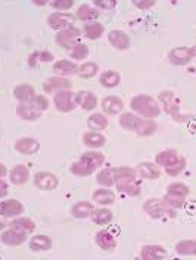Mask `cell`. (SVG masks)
Here are the masks:
<instances>
[{
    "label": "cell",
    "instance_id": "cell-1",
    "mask_svg": "<svg viewBox=\"0 0 196 260\" xmlns=\"http://www.w3.org/2000/svg\"><path fill=\"white\" fill-rule=\"evenodd\" d=\"M119 126L125 130H131L139 136H152L158 130V125L151 119H140L133 113H125L119 117Z\"/></svg>",
    "mask_w": 196,
    "mask_h": 260
},
{
    "label": "cell",
    "instance_id": "cell-2",
    "mask_svg": "<svg viewBox=\"0 0 196 260\" xmlns=\"http://www.w3.org/2000/svg\"><path fill=\"white\" fill-rule=\"evenodd\" d=\"M136 173L131 167H115V185L119 192H125L131 197L140 194V186L136 183Z\"/></svg>",
    "mask_w": 196,
    "mask_h": 260
},
{
    "label": "cell",
    "instance_id": "cell-3",
    "mask_svg": "<svg viewBox=\"0 0 196 260\" xmlns=\"http://www.w3.org/2000/svg\"><path fill=\"white\" fill-rule=\"evenodd\" d=\"M105 163V157L100 152H86L81 155L79 161L73 163L71 173L76 176H89L98 167H100Z\"/></svg>",
    "mask_w": 196,
    "mask_h": 260
},
{
    "label": "cell",
    "instance_id": "cell-4",
    "mask_svg": "<svg viewBox=\"0 0 196 260\" xmlns=\"http://www.w3.org/2000/svg\"><path fill=\"white\" fill-rule=\"evenodd\" d=\"M130 108L137 113L139 116H143L146 119H155L161 114V108L158 105V102L148 96V95H137L130 101Z\"/></svg>",
    "mask_w": 196,
    "mask_h": 260
},
{
    "label": "cell",
    "instance_id": "cell-5",
    "mask_svg": "<svg viewBox=\"0 0 196 260\" xmlns=\"http://www.w3.org/2000/svg\"><path fill=\"white\" fill-rule=\"evenodd\" d=\"M145 212L148 213V216L154 217V219H174L177 216L174 209L170 207L164 198H152L149 201L145 203L143 206Z\"/></svg>",
    "mask_w": 196,
    "mask_h": 260
},
{
    "label": "cell",
    "instance_id": "cell-6",
    "mask_svg": "<svg viewBox=\"0 0 196 260\" xmlns=\"http://www.w3.org/2000/svg\"><path fill=\"white\" fill-rule=\"evenodd\" d=\"M159 99L164 105V110L167 114H170L176 122L179 123H183L186 120V117L180 116V102L179 99L176 98V95L170 90H164L159 93Z\"/></svg>",
    "mask_w": 196,
    "mask_h": 260
},
{
    "label": "cell",
    "instance_id": "cell-7",
    "mask_svg": "<svg viewBox=\"0 0 196 260\" xmlns=\"http://www.w3.org/2000/svg\"><path fill=\"white\" fill-rule=\"evenodd\" d=\"M79 39L80 30L73 25V27H70V28H67V30L59 31V33L56 34V37H55V42H56V44H59L61 47L70 49V50H71L76 44L80 43Z\"/></svg>",
    "mask_w": 196,
    "mask_h": 260
},
{
    "label": "cell",
    "instance_id": "cell-8",
    "mask_svg": "<svg viewBox=\"0 0 196 260\" xmlns=\"http://www.w3.org/2000/svg\"><path fill=\"white\" fill-rule=\"evenodd\" d=\"M74 21H76V16H73L71 13H65V12H55V13L49 15V18H47L49 27L53 30H61V31L73 27Z\"/></svg>",
    "mask_w": 196,
    "mask_h": 260
},
{
    "label": "cell",
    "instance_id": "cell-9",
    "mask_svg": "<svg viewBox=\"0 0 196 260\" xmlns=\"http://www.w3.org/2000/svg\"><path fill=\"white\" fill-rule=\"evenodd\" d=\"M74 99H76V95L71 90H64V92L55 95V99H53L55 108L61 113H71L76 108Z\"/></svg>",
    "mask_w": 196,
    "mask_h": 260
},
{
    "label": "cell",
    "instance_id": "cell-10",
    "mask_svg": "<svg viewBox=\"0 0 196 260\" xmlns=\"http://www.w3.org/2000/svg\"><path fill=\"white\" fill-rule=\"evenodd\" d=\"M73 87V82L67 77H49L44 82V92L49 95H58L64 90H70Z\"/></svg>",
    "mask_w": 196,
    "mask_h": 260
},
{
    "label": "cell",
    "instance_id": "cell-11",
    "mask_svg": "<svg viewBox=\"0 0 196 260\" xmlns=\"http://www.w3.org/2000/svg\"><path fill=\"white\" fill-rule=\"evenodd\" d=\"M168 58H170V62L174 65H186L192 61L194 52H192V49H189L186 46H180V47L173 49L170 52Z\"/></svg>",
    "mask_w": 196,
    "mask_h": 260
},
{
    "label": "cell",
    "instance_id": "cell-12",
    "mask_svg": "<svg viewBox=\"0 0 196 260\" xmlns=\"http://www.w3.org/2000/svg\"><path fill=\"white\" fill-rule=\"evenodd\" d=\"M27 241V232L19 231L16 228H10L1 232V243L4 246H21Z\"/></svg>",
    "mask_w": 196,
    "mask_h": 260
},
{
    "label": "cell",
    "instance_id": "cell-13",
    "mask_svg": "<svg viewBox=\"0 0 196 260\" xmlns=\"http://www.w3.org/2000/svg\"><path fill=\"white\" fill-rule=\"evenodd\" d=\"M59 180L53 173L49 172H39L34 174V185L41 191H52L58 186Z\"/></svg>",
    "mask_w": 196,
    "mask_h": 260
},
{
    "label": "cell",
    "instance_id": "cell-14",
    "mask_svg": "<svg viewBox=\"0 0 196 260\" xmlns=\"http://www.w3.org/2000/svg\"><path fill=\"white\" fill-rule=\"evenodd\" d=\"M13 148L24 155H33L40 149V143L33 137H21L15 142Z\"/></svg>",
    "mask_w": 196,
    "mask_h": 260
},
{
    "label": "cell",
    "instance_id": "cell-15",
    "mask_svg": "<svg viewBox=\"0 0 196 260\" xmlns=\"http://www.w3.org/2000/svg\"><path fill=\"white\" fill-rule=\"evenodd\" d=\"M180 158L182 157L176 151L165 149V151H161V152H158L157 155H155V163H157L158 166L164 167V169H170L171 166H174L176 163H179Z\"/></svg>",
    "mask_w": 196,
    "mask_h": 260
},
{
    "label": "cell",
    "instance_id": "cell-16",
    "mask_svg": "<svg viewBox=\"0 0 196 260\" xmlns=\"http://www.w3.org/2000/svg\"><path fill=\"white\" fill-rule=\"evenodd\" d=\"M76 102L84 111H92L98 105V98L89 90H80L79 93H76Z\"/></svg>",
    "mask_w": 196,
    "mask_h": 260
},
{
    "label": "cell",
    "instance_id": "cell-17",
    "mask_svg": "<svg viewBox=\"0 0 196 260\" xmlns=\"http://www.w3.org/2000/svg\"><path fill=\"white\" fill-rule=\"evenodd\" d=\"M0 212H1V216L4 217L19 216L24 212V206L18 200H6V201H1Z\"/></svg>",
    "mask_w": 196,
    "mask_h": 260
},
{
    "label": "cell",
    "instance_id": "cell-18",
    "mask_svg": "<svg viewBox=\"0 0 196 260\" xmlns=\"http://www.w3.org/2000/svg\"><path fill=\"white\" fill-rule=\"evenodd\" d=\"M53 71H55V74H58L59 77H68V76L77 74L79 67H77L73 61L61 59V61L55 62V65H53Z\"/></svg>",
    "mask_w": 196,
    "mask_h": 260
},
{
    "label": "cell",
    "instance_id": "cell-19",
    "mask_svg": "<svg viewBox=\"0 0 196 260\" xmlns=\"http://www.w3.org/2000/svg\"><path fill=\"white\" fill-rule=\"evenodd\" d=\"M108 40H109V43L112 44L115 49H118V50H125V49H128V46H130V39H128V36H127L124 31H121V30H112V31L108 34Z\"/></svg>",
    "mask_w": 196,
    "mask_h": 260
},
{
    "label": "cell",
    "instance_id": "cell-20",
    "mask_svg": "<svg viewBox=\"0 0 196 260\" xmlns=\"http://www.w3.org/2000/svg\"><path fill=\"white\" fill-rule=\"evenodd\" d=\"M16 114L22 119V120H27V122H34L40 119L41 116V111L36 110L34 107H31L28 102H22L16 107Z\"/></svg>",
    "mask_w": 196,
    "mask_h": 260
},
{
    "label": "cell",
    "instance_id": "cell-21",
    "mask_svg": "<svg viewBox=\"0 0 196 260\" xmlns=\"http://www.w3.org/2000/svg\"><path fill=\"white\" fill-rule=\"evenodd\" d=\"M96 244H98L102 250L111 252V250L115 249L117 241H115V238H114V235H112L111 232H108V231H99V232L96 234Z\"/></svg>",
    "mask_w": 196,
    "mask_h": 260
},
{
    "label": "cell",
    "instance_id": "cell-22",
    "mask_svg": "<svg viewBox=\"0 0 196 260\" xmlns=\"http://www.w3.org/2000/svg\"><path fill=\"white\" fill-rule=\"evenodd\" d=\"M122 108H124V102L118 96H108L102 101V110L109 116L119 114Z\"/></svg>",
    "mask_w": 196,
    "mask_h": 260
},
{
    "label": "cell",
    "instance_id": "cell-23",
    "mask_svg": "<svg viewBox=\"0 0 196 260\" xmlns=\"http://www.w3.org/2000/svg\"><path fill=\"white\" fill-rule=\"evenodd\" d=\"M140 258L143 260H155L167 258V252L161 246H145L140 252Z\"/></svg>",
    "mask_w": 196,
    "mask_h": 260
},
{
    "label": "cell",
    "instance_id": "cell-24",
    "mask_svg": "<svg viewBox=\"0 0 196 260\" xmlns=\"http://www.w3.org/2000/svg\"><path fill=\"white\" fill-rule=\"evenodd\" d=\"M136 172L140 174V177L143 179H149V180H155L159 177V167L158 164H154V163H140L136 169Z\"/></svg>",
    "mask_w": 196,
    "mask_h": 260
},
{
    "label": "cell",
    "instance_id": "cell-25",
    "mask_svg": "<svg viewBox=\"0 0 196 260\" xmlns=\"http://www.w3.org/2000/svg\"><path fill=\"white\" fill-rule=\"evenodd\" d=\"M30 179V170L24 164H18L10 170V182L13 185H24Z\"/></svg>",
    "mask_w": 196,
    "mask_h": 260
},
{
    "label": "cell",
    "instance_id": "cell-26",
    "mask_svg": "<svg viewBox=\"0 0 196 260\" xmlns=\"http://www.w3.org/2000/svg\"><path fill=\"white\" fill-rule=\"evenodd\" d=\"M83 142L89 148H102L106 142L105 136L98 131H87L83 134Z\"/></svg>",
    "mask_w": 196,
    "mask_h": 260
},
{
    "label": "cell",
    "instance_id": "cell-27",
    "mask_svg": "<svg viewBox=\"0 0 196 260\" xmlns=\"http://www.w3.org/2000/svg\"><path fill=\"white\" fill-rule=\"evenodd\" d=\"M30 249L33 252H49L52 249V240L47 235H36L30 241Z\"/></svg>",
    "mask_w": 196,
    "mask_h": 260
},
{
    "label": "cell",
    "instance_id": "cell-28",
    "mask_svg": "<svg viewBox=\"0 0 196 260\" xmlns=\"http://www.w3.org/2000/svg\"><path fill=\"white\" fill-rule=\"evenodd\" d=\"M93 201L100 206H111L115 203V195L111 189H98L93 192Z\"/></svg>",
    "mask_w": 196,
    "mask_h": 260
},
{
    "label": "cell",
    "instance_id": "cell-29",
    "mask_svg": "<svg viewBox=\"0 0 196 260\" xmlns=\"http://www.w3.org/2000/svg\"><path fill=\"white\" fill-rule=\"evenodd\" d=\"M13 96L21 102H30L36 96L34 87L30 85H19L13 89Z\"/></svg>",
    "mask_w": 196,
    "mask_h": 260
},
{
    "label": "cell",
    "instance_id": "cell-30",
    "mask_svg": "<svg viewBox=\"0 0 196 260\" xmlns=\"http://www.w3.org/2000/svg\"><path fill=\"white\" fill-rule=\"evenodd\" d=\"M105 31V27L99 22H90V24H86L84 28H83V34L90 39V40H98Z\"/></svg>",
    "mask_w": 196,
    "mask_h": 260
},
{
    "label": "cell",
    "instance_id": "cell-31",
    "mask_svg": "<svg viewBox=\"0 0 196 260\" xmlns=\"http://www.w3.org/2000/svg\"><path fill=\"white\" fill-rule=\"evenodd\" d=\"M99 15H100L99 10L92 7L90 4H81L77 9L76 18H79L80 21H93V19H98Z\"/></svg>",
    "mask_w": 196,
    "mask_h": 260
},
{
    "label": "cell",
    "instance_id": "cell-32",
    "mask_svg": "<svg viewBox=\"0 0 196 260\" xmlns=\"http://www.w3.org/2000/svg\"><path fill=\"white\" fill-rule=\"evenodd\" d=\"M92 212H93V206L89 201H80L77 204H74L71 209V213L76 219H86V217L92 216Z\"/></svg>",
    "mask_w": 196,
    "mask_h": 260
},
{
    "label": "cell",
    "instance_id": "cell-33",
    "mask_svg": "<svg viewBox=\"0 0 196 260\" xmlns=\"http://www.w3.org/2000/svg\"><path fill=\"white\" fill-rule=\"evenodd\" d=\"M176 252L180 256H196L195 240H183L176 244Z\"/></svg>",
    "mask_w": 196,
    "mask_h": 260
},
{
    "label": "cell",
    "instance_id": "cell-34",
    "mask_svg": "<svg viewBox=\"0 0 196 260\" xmlns=\"http://www.w3.org/2000/svg\"><path fill=\"white\" fill-rule=\"evenodd\" d=\"M108 119L106 116H103L102 113H95L89 117L87 120V126L92 130H103L108 128Z\"/></svg>",
    "mask_w": 196,
    "mask_h": 260
},
{
    "label": "cell",
    "instance_id": "cell-35",
    "mask_svg": "<svg viewBox=\"0 0 196 260\" xmlns=\"http://www.w3.org/2000/svg\"><path fill=\"white\" fill-rule=\"evenodd\" d=\"M99 83L103 87H108V89H112V87H117L119 85V74L117 71H105L102 73L100 79H99Z\"/></svg>",
    "mask_w": 196,
    "mask_h": 260
},
{
    "label": "cell",
    "instance_id": "cell-36",
    "mask_svg": "<svg viewBox=\"0 0 196 260\" xmlns=\"http://www.w3.org/2000/svg\"><path fill=\"white\" fill-rule=\"evenodd\" d=\"M96 180H98V183L102 185V186H106V188L112 186V185L115 183V169H111V167L103 169L102 172H99Z\"/></svg>",
    "mask_w": 196,
    "mask_h": 260
},
{
    "label": "cell",
    "instance_id": "cell-37",
    "mask_svg": "<svg viewBox=\"0 0 196 260\" xmlns=\"http://www.w3.org/2000/svg\"><path fill=\"white\" fill-rule=\"evenodd\" d=\"M92 220L98 225H106L112 220V212L108 209H96L92 212Z\"/></svg>",
    "mask_w": 196,
    "mask_h": 260
},
{
    "label": "cell",
    "instance_id": "cell-38",
    "mask_svg": "<svg viewBox=\"0 0 196 260\" xmlns=\"http://www.w3.org/2000/svg\"><path fill=\"white\" fill-rule=\"evenodd\" d=\"M10 228H16L19 231H24V232H33L36 229V225L28 217H18V219L10 222Z\"/></svg>",
    "mask_w": 196,
    "mask_h": 260
},
{
    "label": "cell",
    "instance_id": "cell-39",
    "mask_svg": "<svg viewBox=\"0 0 196 260\" xmlns=\"http://www.w3.org/2000/svg\"><path fill=\"white\" fill-rule=\"evenodd\" d=\"M98 71H99V67L96 62H86L81 67H79L77 74L81 79H92L98 74Z\"/></svg>",
    "mask_w": 196,
    "mask_h": 260
},
{
    "label": "cell",
    "instance_id": "cell-40",
    "mask_svg": "<svg viewBox=\"0 0 196 260\" xmlns=\"http://www.w3.org/2000/svg\"><path fill=\"white\" fill-rule=\"evenodd\" d=\"M53 59V55L47 50H43V52H34L33 55H30V59H28V64L31 67H36L37 62H50Z\"/></svg>",
    "mask_w": 196,
    "mask_h": 260
},
{
    "label": "cell",
    "instance_id": "cell-41",
    "mask_svg": "<svg viewBox=\"0 0 196 260\" xmlns=\"http://www.w3.org/2000/svg\"><path fill=\"white\" fill-rule=\"evenodd\" d=\"M185 198L186 197H182V195H176V194H171V192H167L164 195V200L165 203L173 207V209H182L185 206Z\"/></svg>",
    "mask_w": 196,
    "mask_h": 260
},
{
    "label": "cell",
    "instance_id": "cell-42",
    "mask_svg": "<svg viewBox=\"0 0 196 260\" xmlns=\"http://www.w3.org/2000/svg\"><path fill=\"white\" fill-rule=\"evenodd\" d=\"M70 56L73 59H84L89 56V47L84 43L76 44L71 50H70Z\"/></svg>",
    "mask_w": 196,
    "mask_h": 260
},
{
    "label": "cell",
    "instance_id": "cell-43",
    "mask_svg": "<svg viewBox=\"0 0 196 260\" xmlns=\"http://www.w3.org/2000/svg\"><path fill=\"white\" fill-rule=\"evenodd\" d=\"M167 192H171V194H176V195H182V197H188L189 195V188L185 183H182V182H174V183L168 185Z\"/></svg>",
    "mask_w": 196,
    "mask_h": 260
},
{
    "label": "cell",
    "instance_id": "cell-44",
    "mask_svg": "<svg viewBox=\"0 0 196 260\" xmlns=\"http://www.w3.org/2000/svg\"><path fill=\"white\" fill-rule=\"evenodd\" d=\"M31 107H34L36 110H39V111H46L47 108H49V101H47V98H44L43 95H36L30 102H28Z\"/></svg>",
    "mask_w": 196,
    "mask_h": 260
},
{
    "label": "cell",
    "instance_id": "cell-45",
    "mask_svg": "<svg viewBox=\"0 0 196 260\" xmlns=\"http://www.w3.org/2000/svg\"><path fill=\"white\" fill-rule=\"evenodd\" d=\"M185 167H186V160L185 158H180L179 163H176L170 169H165V173L168 174V176H177V174H180L185 170Z\"/></svg>",
    "mask_w": 196,
    "mask_h": 260
},
{
    "label": "cell",
    "instance_id": "cell-46",
    "mask_svg": "<svg viewBox=\"0 0 196 260\" xmlns=\"http://www.w3.org/2000/svg\"><path fill=\"white\" fill-rule=\"evenodd\" d=\"M52 6L56 10H68L74 6V1L73 0H61V1H53Z\"/></svg>",
    "mask_w": 196,
    "mask_h": 260
},
{
    "label": "cell",
    "instance_id": "cell-47",
    "mask_svg": "<svg viewBox=\"0 0 196 260\" xmlns=\"http://www.w3.org/2000/svg\"><path fill=\"white\" fill-rule=\"evenodd\" d=\"M95 4L98 7H102V9H114L117 6V1L115 0H109V1H106V0H95Z\"/></svg>",
    "mask_w": 196,
    "mask_h": 260
},
{
    "label": "cell",
    "instance_id": "cell-48",
    "mask_svg": "<svg viewBox=\"0 0 196 260\" xmlns=\"http://www.w3.org/2000/svg\"><path fill=\"white\" fill-rule=\"evenodd\" d=\"M133 4L136 6V7H139V9H149V7H152V6H155V1L154 0H146V1H139V0H136V1H133Z\"/></svg>",
    "mask_w": 196,
    "mask_h": 260
},
{
    "label": "cell",
    "instance_id": "cell-49",
    "mask_svg": "<svg viewBox=\"0 0 196 260\" xmlns=\"http://www.w3.org/2000/svg\"><path fill=\"white\" fill-rule=\"evenodd\" d=\"M0 185H1V192H0V195H1V198H3V197L6 195V192H7V185H6V182H4V180H1V183H0Z\"/></svg>",
    "mask_w": 196,
    "mask_h": 260
},
{
    "label": "cell",
    "instance_id": "cell-50",
    "mask_svg": "<svg viewBox=\"0 0 196 260\" xmlns=\"http://www.w3.org/2000/svg\"><path fill=\"white\" fill-rule=\"evenodd\" d=\"M1 166V176H4V164H0Z\"/></svg>",
    "mask_w": 196,
    "mask_h": 260
},
{
    "label": "cell",
    "instance_id": "cell-51",
    "mask_svg": "<svg viewBox=\"0 0 196 260\" xmlns=\"http://www.w3.org/2000/svg\"><path fill=\"white\" fill-rule=\"evenodd\" d=\"M192 52H194V56H196V44L192 47Z\"/></svg>",
    "mask_w": 196,
    "mask_h": 260
}]
</instances>
